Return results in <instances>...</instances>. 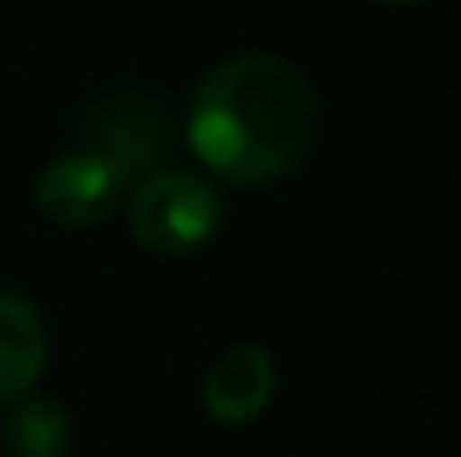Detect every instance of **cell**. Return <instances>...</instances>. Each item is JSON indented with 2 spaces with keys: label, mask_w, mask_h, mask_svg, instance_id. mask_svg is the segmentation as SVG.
Segmentation results:
<instances>
[{
  "label": "cell",
  "mask_w": 461,
  "mask_h": 457,
  "mask_svg": "<svg viewBox=\"0 0 461 457\" xmlns=\"http://www.w3.org/2000/svg\"><path fill=\"white\" fill-rule=\"evenodd\" d=\"M313 122V86L296 63L278 54H238L197 86L188 149L211 175L256 188L305 157Z\"/></svg>",
  "instance_id": "cell-1"
},
{
  "label": "cell",
  "mask_w": 461,
  "mask_h": 457,
  "mask_svg": "<svg viewBox=\"0 0 461 457\" xmlns=\"http://www.w3.org/2000/svg\"><path fill=\"white\" fill-rule=\"evenodd\" d=\"M220 220H224V197L197 170L161 166L126 193V224L135 242L157 256H188L206 247Z\"/></svg>",
  "instance_id": "cell-2"
},
{
  "label": "cell",
  "mask_w": 461,
  "mask_h": 457,
  "mask_svg": "<svg viewBox=\"0 0 461 457\" xmlns=\"http://www.w3.org/2000/svg\"><path fill=\"white\" fill-rule=\"evenodd\" d=\"M131 193V175L95 149H77L54 157L41 175H36V206L45 220L68 224V229H86L108 220L113 211H122Z\"/></svg>",
  "instance_id": "cell-3"
},
{
  "label": "cell",
  "mask_w": 461,
  "mask_h": 457,
  "mask_svg": "<svg viewBox=\"0 0 461 457\" xmlns=\"http://www.w3.org/2000/svg\"><path fill=\"white\" fill-rule=\"evenodd\" d=\"M86 135H90V149L113 157L126 175L131 170L153 175L170 157V117L161 113L157 99L135 90L99 99L86 117Z\"/></svg>",
  "instance_id": "cell-4"
},
{
  "label": "cell",
  "mask_w": 461,
  "mask_h": 457,
  "mask_svg": "<svg viewBox=\"0 0 461 457\" xmlns=\"http://www.w3.org/2000/svg\"><path fill=\"white\" fill-rule=\"evenodd\" d=\"M278 390V368L274 354L256 341L229 345L202 377V404L220 426H247L256 422Z\"/></svg>",
  "instance_id": "cell-5"
},
{
  "label": "cell",
  "mask_w": 461,
  "mask_h": 457,
  "mask_svg": "<svg viewBox=\"0 0 461 457\" xmlns=\"http://www.w3.org/2000/svg\"><path fill=\"white\" fill-rule=\"evenodd\" d=\"M45 323L36 305L14 292H0V404H14L32 395V386L45 372Z\"/></svg>",
  "instance_id": "cell-6"
},
{
  "label": "cell",
  "mask_w": 461,
  "mask_h": 457,
  "mask_svg": "<svg viewBox=\"0 0 461 457\" xmlns=\"http://www.w3.org/2000/svg\"><path fill=\"white\" fill-rule=\"evenodd\" d=\"M5 449L9 457H68L72 453V422L54 399L23 395L5 417Z\"/></svg>",
  "instance_id": "cell-7"
}]
</instances>
